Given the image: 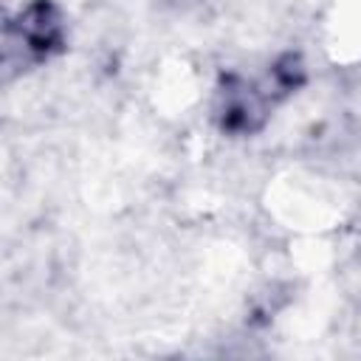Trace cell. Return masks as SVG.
Instances as JSON below:
<instances>
[{"mask_svg": "<svg viewBox=\"0 0 361 361\" xmlns=\"http://www.w3.org/2000/svg\"><path fill=\"white\" fill-rule=\"evenodd\" d=\"M65 45V23L51 0H31L6 28V65H37L59 54Z\"/></svg>", "mask_w": 361, "mask_h": 361, "instance_id": "1", "label": "cell"}, {"mask_svg": "<svg viewBox=\"0 0 361 361\" xmlns=\"http://www.w3.org/2000/svg\"><path fill=\"white\" fill-rule=\"evenodd\" d=\"M214 118L228 135H251L268 118V93L243 76H226L217 90Z\"/></svg>", "mask_w": 361, "mask_h": 361, "instance_id": "2", "label": "cell"}, {"mask_svg": "<svg viewBox=\"0 0 361 361\" xmlns=\"http://www.w3.org/2000/svg\"><path fill=\"white\" fill-rule=\"evenodd\" d=\"M305 82V65L299 56L293 54H285L274 62L271 68V87H274V96H285V93H293L299 85Z\"/></svg>", "mask_w": 361, "mask_h": 361, "instance_id": "3", "label": "cell"}]
</instances>
